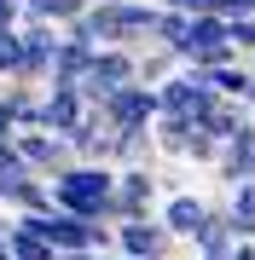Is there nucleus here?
Here are the masks:
<instances>
[{
	"mask_svg": "<svg viewBox=\"0 0 255 260\" xmlns=\"http://www.w3.org/2000/svg\"><path fill=\"white\" fill-rule=\"evenodd\" d=\"M58 260H104V254H58Z\"/></svg>",
	"mask_w": 255,
	"mask_h": 260,
	"instance_id": "obj_21",
	"label": "nucleus"
},
{
	"mask_svg": "<svg viewBox=\"0 0 255 260\" xmlns=\"http://www.w3.org/2000/svg\"><path fill=\"white\" fill-rule=\"evenodd\" d=\"M18 156H23L29 174L47 179V185L64 168H76V150H70V139H58V133H18Z\"/></svg>",
	"mask_w": 255,
	"mask_h": 260,
	"instance_id": "obj_5",
	"label": "nucleus"
},
{
	"mask_svg": "<svg viewBox=\"0 0 255 260\" xmlns=\"http://www.w3.org/2000/svg\"><path fill=\"white\" fill-rule=\"evenodd\" d=\"M99 110H104V121H110L116 133H151L157 116H162V110H157V93L139 87V81H133L128 93H116L110 104H99Z\"/></svg>",
	"mask_w": 255,
	"mask_h": 260,
	"instance_id": "obj_7",
	"label": "nucleus"
},
{
	"mask_svg": "<svg viewBox=\"0 0 255 260\" xmlns=\"http://www.w3.org/2000/svg\"><path fill=\"white\" fill-rule=\"evenodd\" d=\"M133 81H139V75H133V52H93V64L81 75V99L99 110V104H110L116 93H128Z\"/></svg>",
	"mask_w": 255,
	"mask_h": 260,
	"instance_id": "obj_4",
	"label": "nucleus"
},
{
	"mask_svg": "<svg viewBox=\"0 0 255 260\" xmlns=\"http://www.w3.org/2000/svg\"><path fill=\"white\" fill-rule=\"evenodd\" d=\"M133 75H139V87H151V93H157L162 81H174V75H180V58L162 52V47H145V52H133Z\"/></svg>",
	"mask_w": 255,
	"mask_h": 260,
	"instance_id": "obj_15",
	"label": "nucleus"
},
{
	"mask_svg": "<svg viewBox=\"0 0 255 260\" xmlns=\"http://www.w3.org/2000/svg\"><path fill=\"white\" fill-rule=\"evenodd\" d=\"M110 185H116L110 168L76 162V168H64L47 191H52V208L58 214H70V220H81V225H110V220H104V214H110Z\"/></svg>",
	"mask_w": 255,
	"mask_h": 260,
	"instance_id": "obj_2",
	"label": "nucleus"
},
{
	"mask_svg": "<svg viewBox=\"0 0 255 260\" xmlns=\"http://www.w3.org/2000/svg\"><path fill=\"white\" fill-rule=\"evenodd\" d=\"M29 179H35V174H29V168H23L18 145H12V150H0V208H6L12 197H18V191L29 185Z\"/></svg>",
	"mask_w": 255,
	"mask_h": 260,
	"instance_id": "obj_16",
	"label": "nucleus"
},
{
	"mask_svg": "<svg viewBox=\"0 0 255 260\" xmlns=\"http://www.w3.org/2000/svg\"><path fill=\"white\" fill-rule=\"evenodd\" d=\"M93 104L81 99V87H41V127L35 133H58V139H70V133L87 121Z\"/></svg>",
	"mask_w": 255,
	"mask_h": 260,
	"instance_id": "obj_6",
	"label": "nucleus"
},
{
	"mask_svg": "<svg viewBox=\"0 0 255 260\" xmlns=\"http://www.w3.org/2000/svg\"><path fill=\"white\" fill-rule=\"evenodd\" d=\"M0 260H12V254H6V232H0Z\"/></svg>",
	"mask_w": 255,
	"mask_h": 260,
	"instance_id": "obj_22",
	"label": "nucleus"
},
{
	"mask_svg": "<svg viewBox=\"0 0 255 260\" xmlns=\"http://www.w3.org/2000/svg\"><path fill=\"white\" fill-rule=\"evenodd\" d=\"M186 249H191V254H209V260H226V254L238 249V232L226 225V214H220V203H215V214H209V220H203V232L191 237Z\"/></svg>",
	"mask_w": 255,
	"mask_h": 260,
	"instance_id": "obj_11",
	"label": "nucleus"
},
{
	"mask_svg": "<svg viewBox=\"0 0 255 260\" xmlns=\"http://www.w3.org/2000/svg\"><path fill=\"white\" fill-rule=\"evenodd\" d=\"M162 208V191H157V168H128V174H116L110 185V232L116 225H133V220H157Z\"/></svg>",
	"mask_w": 255,
	"mask_h": 260,
	"instance_id": "obj_3",
	"label": "nucleus"
},
{
	"mask_svg": "<svg viewBox=\"0 0 255 260\" xmlns=\"http://www.w3.org/2000/svg\"><path fill=\"white\" fill-rule=\"evenodd\" d=\"M116 260H122V254H116Z\"/></svg>",
	"mask_w": 255,
	"mask_h": 260,
	"instance_id": "obj_25",
	"label": "nucleus"
},
{
	"mask_svg": "<svg viewBox=\"0 0 255 260\" xmlns=\"http://www.w3.org/2000/svg\"><path fill=\"white\" fill-rule=\"evenodd\" d=\"M186 260H209V254H186Z\"/></svg>",
	"mask_w": 255,
	"mask_h": 260,
	"instance_id": "obj_24",
	"label": "nucleus"
},
{
	"mask_svg": "<svg viewBox=\"0 0 255 260\" xmlns=\"http://www.w3.org/2000/svg\"><path fill=\"white\" fill-rule=\"evenodd\" d=\"M87 64H93V47H81V41H58V58H52V81L47 87H81Z\"/></svg>",
	"mask_w": 255,
	"mask_h": 260,
	"instance_id": "obj_13",
	"label": "nucleus"
},
{
	"mask_svg": "<svg viewBox=\"0 0 255 260\" xmlns=\"http://www.w3.org/2000/svg\"><path fill=\"white\" fill-rule=\"evenodd\" d=\"M23 29V0H0V35H18Z\"/></svg>",
	"mask_w": 255,
	"mask_h": 260,
	"instance_id": "obj_20",
	"label": "nucleus"
},
{
	"mask_svg": "<svg viewBox=\"0 0 255 260\" xmlns=\"http://www.w3.org/2000/svg\"><path fill=\"white\" fill-rule=\"evenodd\" d=\"M0 232H6V208H0Z\"/></svg>",
	"mask_w": 255,
	"mask_h": 260,
	"instance_id": "obj_23",
	"label": "nucleus"
},
{
	"mask_svg": "<svg viewBox=\"0 0 255 260\" xmlns=\"http://www.w3.org/2000/svg\"><path fill=\"white\" fill-rule=\"evenodd\" d=\"M226 41L244 64H255V18H226Z\"/></svg>",
	"mask_w": 255,
	"mask_h": 260,
	"instance_id": "obj_17",
	"label": "nucleus"
},
{
	"mask_svg": "<svg viewBox=\"0 0 255 260\" xmlns=\"http://www.w3.org/2000/svg\"><path fill=\"white\" fill-rule=\"evenodd\" d=\"M58 29H47V23H23L18 29V47H23V70H18V81H29V87H47L52 81V58H58Z\"/></svg>",
	"mask_w": 255,
	"mask_h": 260,
	"instance_id": "obj_8",
	"label": "nucleus"
},
{
	"mask_svg": "<svg viewBox=\"0 0 255 260\" xmlns=\"http://www.w3.org/2000/svg\"><path fill=\"white\" fill-rule=\"evenodd\" d=\"M162 12H186V18H226V0H157Z\"/></svg>",
	"mask_w": 255,
	"mask_h": 260,
	"instance_id": "obj_18",
	"label": "nucleus"
},
{
	"mask_svg": "<svg viewBox=\"0 0 255 260\" xmlns=\"http://www.w3.org/2000/svg\"><path fill=\"white\" fill-rule=\"evenodd\" d=\"M220 214H226V225L238 232V243H255V179H249V185H238V191H226Z\"/></svg>",
	"mask_w": 255,
	"mask_h": 260,
	"instance_id": "obj_14",
	"label": "nucleus"
},
{
	"mask_svg": "<svg viewBox=\"0 0 255 260\" xmlns=\"http://www.w3.org/2000/svg\"><path fill=\"white\" fill-rule=\"evenodd\" d=\"M116 254L122 260H174V237L162 232V220H133V225H116Z\"/></svg>",
	"mask_w": 255,
	"mask_h": 260,
	"instance_id": "obj_10",
	"label": "nucleus"
},
{
	"mask_svg": "<svg viewBox=\"0 0 255 260\" xmlns=\"http://www.w3.org/2000/svg\"><path fill=\"white\" fill-rule=\"evenodd\" d=\"M18 70H23V47H18V35H0V81H18Z\"/></svg>",
	"mask_w": 255,
	"mask_h": 260,
	"instance_id": "obj_19",
	"label": "nucleus"
},
{
	"mask_svg": "<svg viewBox=\"0 0 255 260\" xmlns=\"http://www.w3.org/2000/svg\"><path fill=\"white\" fill-rule=\"evenodd\" d=\"M64 35L93 52H145L157 47V6L151 0H93Z\"/></svg>",
	"mask_w": 255,
	"mask_h": 260,
	"instance_id": "obj_1",
	"label": "nucleus"
},
{
	"mask_svg": "<svg viewBox=\"0 0 255 260\" xmlns=\"http://www.w3.org/2000/svg\"><path fill=\"white\" fill-rule=\"evenodd\" d=\"M87 6H93V0H23V23H47V29L64 35Z\"/></svg>",
	"mask_w": 255,
	"mask_h": 260,
	"instance_id": "obj_12",
	"label": "nucleus"
},
{
	"mask_svg": "<svg viewBox=\"0 0 255 260\" xmlns=\"http://www.w3.org/2000/svg\"><path fill=\"white\" fill-rule=\"evenodd\" d=\"M215 214V203H209L203 191H180V197H162V208H157V220H162V232H168L174 243H191L203 232V220Z\"/></svg>",
	"mask_w": 255,
	"mask_h": 260,
	"instance_id": "obj_9",
	"label": "nucleus"
}]
</instances>
